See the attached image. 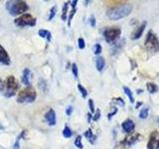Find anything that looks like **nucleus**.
<instances>
[{"label":"nucleus","mask_w":159,"mask_h":149,"mask_svg":"<svg viewBox=\"0 0 159 149\" xmlns=\"http://www.w3.org/2000/svg\"><path fill=\"white\" fill-rule=\"evenodd\" d=\"M132 11V5L131 4H124L122 6H119L116 8H113L107 12V16L111 20H119L128 16Z\"/></svg>","instance_id":"f257e3e1"},{"label":"nucleus","mask_w":159,"mask_h":149,"mask_svg":"<svg viewBox=\"0 0 159 149\" xmlns=\"http://www.w3.org/2000/svg\"><path fill=\"white\" fill-rule=\"evenodd\" d=\"M6 9L8 12L12 16H17V15H21L22 13L26 12L29 9L28 4L25 1H7L6 2Z\"/></svg>","instance_id":"f03ea898"},{"label":"nucleus","mask_w":159,"mask_h":149,"mask_svg":"<svg viewBox=\"0 0 159 149\" xmlns=\"http://www.w3.org/2000/svg\"><path fill=\"white\" fill-rule=\"evenodd\" d=\"M37 97V93L35 88L31 86L27 87L19 92L17 96V102L24 103V102H33Z\"/></svg>","instance_id":"7ed1b4c3"},{"label":"nucleus","mask_w":159,"mask_h":149,"mask_svg":"<svg viewBox=\"0 0 159 149\" xmlns=\"http://www.w3.org/2000/svg\"><path fill=\"white\" fill-rule=\"evenodd\" d=\"M19 88V83L16 78L13 76H9L4 83V96L6 97H11L15 96Z\"/></svg>","instance_id":"20e7f679"},{"label":"nucleus","mask_w":159,"mask_h":149,"mask_svg":"<svg viewBox=\"0 0 159 149\" xmlns=\"http://www.w3.org/2000/svg\"><path fill=\"white\" fill-rule=\"evenodd\" d=\"M145 48L148 52L150 53H156L159 51V41L156 37V35L152 31H149L147 34V37L145 40Z\"/></svg>","instance_id":"39448f33"},{"label":"nucleus","mask_w":159,"mask_h":149,"mask_svg":"<svg viewBox=\"0 0 159 149\" xmlns=\"http://www.w3.org/2000/svg\"><path fill=\"white\" fill-rule=\"evenodd\" d=\"M14 23L18 27H25V26H35L36 25V18H34L30 14H23L20 17L14 20Z\"/></svg>","instance_id":"423d86ee"},{"label":"nucleus","mask_w":159,"mask_h":149,"mask_svg":"<svg viewBox=\"0 0 159 149\" xmlns=\"http://www.w3.org/2000/svg\"><path fill=\"white\" fill-rule=\"evenodd\" d=\"M121 30L118 27H111L104 29L103 31V37L107 43H113L120 36Z\"/></svg>","instance_id":"0eeeda50"},{"label":"nucleus","mask_w":159,"mask_h":149,"mask_svg":"<svg viewBox=\"0 0 159 149\" xmlns=\"http://www.w3.org/2000/svg\"><path fill=\"white\" fill-rule=\"evenodd\" d=\"M45 120L48 122L50 126H54L56 125L57 123V118H56V112H55L54 109H49V111L45 113Z\"/></svg>","instance_id":"6e6552de"},{"label":"nucleus","mask_w":159,"mask_h":149,"mask_svg":"<svg viewBox=\"0 0 159 149\" xmlns=\"http://www.w3.org/2000/svg\"><path fill=\"white\" fill-rule=\"evenodd\" d=\"M0 63L2 65H5V66H8L11 63V60H10V57L7 53V51L5 50L2 45H0Z\"/></svg>","instance_id":"1a4fd4ad"},{"label":"nucleus","mask_w":159,"mask_h":149,"mask_svg":"<svg viewBox=\"0 0 159 149\" xmlns=\"http://www.w3.org/2000/svg\"><path fill=\"white\" fill-rule=\"evenodd\" d=\"M158 142H159V137H158V133L156 131H154L150 139H149L148 142V149H157L158 148Z\"/></svg>","instance_id":"9d476101"},{"label":"nucleus","mask_w":159,"mask_h":149,"mask_svg":"<svg viewBox=\"0 0 159 149\" xmlns=\"http://www.w3.org/2000/svg\"><path fill=\"white\" fill-rule=\"evenodd\" d=\"M21 81L25 86L30 87V84H31V71L29 69H25L23 71Z\"/></svg>","instance_id":"9b49d317"},{"label":"nucleus","mask_w":159,"mask_h":149,"mask_svg":"<svg viewBox=\"0 0 159 149\" xmlns=\"http://www.w3.org/2000/svg\"><path fill=\"white\" fill-rule=\"evenodd\" d=\"M69 4L72 6V10L70 11V14H69V17L67 18L68 19V26L70 27L71 26V22H72V19L74 17V15L76 14V6L78 4V0H74V1H69Z\"/></svg>","instance_id":"f8f14e48"},{"label":"nucleus","mask_w":159,"mask_h":149,"mask_svg":"<svg viewBox=\"0 0 159 149\" xmlns=\"http://www.w3.org/2000/svg\"><path fill=\"white\" fill-rule=\"evenodd\" d=\"M146 27V22H143L140 26H139L135 31L132 33V36H131V39L132 40H136V39H139L141 36H142V33L144 31V29Z\"/></svg>","instance_id":"ddd939ff"},{"label":"nucleus","mask_w":159,"mask_h":149,"mask_svg":"<svg viewBox=\"0 0 159 149\" xmlns=\"http://www.w3.org/2000/svg\"><path fill=\"white\" fill-rule=\"evenodd\" d=\"M122 129L125 132H131L134 127H135V124H134V122L131 120V119H126V120H124L122 122Z\"/></svg>","instance_id":"4468645a"},{"label":"nucleus","mask_w":159,"mask_h":149,"mask_svg":"<svg viewBox=\"0 0 159 149\" xmlns=\"http://www.w3.org/2000/svg\"><path fill=\"white\" fill-rule=\"evenodd\" d=\"M138 137H139L138 134H132V135L126 137L125 140H124L122 143L125 144V145H127V146H130V145H132V144H134V143L137 141V138Z\"/></svg>","instance_id":"2eb2a0df"},{"label":"nucleus","mask_w":159,"mask_h":149,"mask_svg":"<svg viewBox=\"0 0 159 149\" xmlns=\"http://www.w3.org/2000/svg\"><path fill=\"white\" fill-rule=\"evenodd\" d=\"M104 65H106V61H104V59L102 58V57H98L97 59V62H96L97 70H98V72L102 71V69L104 68Z\"/></svg>","instance_id":"dca6fc26"},{"label":"nucleus","mask_w":159,"mask_h":149,"mask_svg":"<svg viewBox=\"0 0 159 149\" xmlns=\"http://www.w3.org/2000/svg\"><path fill=\"white\" fill-rule=\"evenodd\" d=\"M84 137L89 139V142H91V143H94V141H96V138H97V137L93 135V131H92V129H91V128H89L88 130H87L86 132H84Z\"/></svg>","instance_id":"f3484780"},{"label":"nucleus","mask_w":159,"mask_h":149,"mask_svg":"<svg viewBox=\"0 0 159 149\" xmlns=\"http://www.w3.org/2000/svg\"><path fill=\"white\" fill-rule=\"evenodd\" d=\"M146 88H147L148 92L150 93H155L158 92V89H159L158 86L156 84H154V83H147Z\"/></svg>","instance_id":"a211bd4d"},{"label":"nucleus","mask_w":159,"mask_h":149,"mask_svg":"<svg viewBox=\"0 0 159 149\" xmlns=\"http://www.w3.org/2000/svg\"><path fill=\"white\" fill-rule=\"evenodd\" d=\"M39 36L42 38H47L48 41H51V33H50L48 30H45V29L39 30Z\"/></svg>","instance_id":"6ab92c4d"},{"label":"nucleus","mask_w":159,"mask_h":149,"mask_svg":"<svg viewBox=\"0 0 159 149\" xmlns=\"http://www.w3.org/2000/svg\"><path fill=\"white\" fill-rule=\"evenodd\" d=\"M63 135H64L65 138H70V137H72V135H73V131L71 130V128H70L68 125L65 126L64 130H63Z\"/></svg>","instance_id":"aec40b11"},{"label":"nucleus","mask_w":159,"mask_h":149,"mask_svg":"<svg viewBox=\"0 0 159 149\" xmlns=\"http://www.w3.org/2000/svg\"><path fill=\"white\" fill-rule=\"evenodd\" d=\"M68 6H69V2H66L64 4V6H63V10H62V20H63V21H66V20H67Z\"/></svg>","instance_id":"412c9836"},{"label":"nucleus","mask_w":159,"mask_h":149,"mask_svg":"<svg viewBox=\"0 0 159 149\" xmlns=\"http://www.w3.org/2000/svg\"><path fill=\"white\" fill-rule=\"evenodd\" d=\"M123 91H124V93H125V94L128 97V98H129V101H130V102H134V98H133V94H132V92L127 87H124L123 88Z\"/></svg>","instance_id":"4be33fe9"},{"label":"nucleus","mask_w":159,"mask_h":149,"mask_svg":"<svg viewBox=\"0 0 159 149\" xmlns=\"http://www.w3.org/2000/svg\"><path fill=\"white\" fill-rule=\"evenodd\" d=\"M78 89H79V92L81 93V94H82V97H84V98H86L87 97H88V92H87V89L84 88L82 84H78Z\"/></svg>","instance_id":"5701e85b"},{"label":"nucleus","mask_w":159,"mask_h":149,"mask_svg":"<svg viewBox=\"0 0 159 149\" xmlns=\"http://www.w3.org/2000/svg\"><path fill=\"white\" fill-rule=\"evenodd\" d=\"M75 145H76L78 148L80 149H83L84 146H83V143H82V136L81 135H78L76 140H75Z\"/></svg>","instance_id":"b1692460"},{"label":"nucleus","mask_w":159,"mask_h":149,"mask_svg":"<svg viewBox=\"0 0 159 149\" xmlns=\"http://www.w3.org/2000/svg\"><path fill=\"white\" fill-rule=\"evenodd\" d=\"M148 112H149L148 107H144V108L142 109V111H140V113H139V117H140V118H143V119L147 118V116H148Z\"/></svg>","instance_id":"393cba45"},{"label":"nucleus","mask_w":159,"mask_h":149,"mask_svg":"<svg viewBox=\"0 0 159 149\" xmlns=\"http://www.w3.org/2000/svg\"><path fill=\"white\" fill-rule=\"evenodd\" d=\"M56 12H57V7L56 6H54L51 8V10H50V14H49V21H51V20L55 17V15H56Z\"/></svg>","instance_id":"a878e982"},{"label":"nucleus","mask_w":159,"mask_h":149,"mask_svg":"<svg viewBox=\"0 0 159 149\" xmlns=\"http://www.w3.org/2000/svg\"><path fill=\"white\" fill-rule=\"evenodd\" d=\"M25 132H26V130H23V131H22V133L20 134V135L18 136L17 140H16V143H15V144H14V146H13V147H14V149H19V141H20V139L23 138Z\"/></svg>","instance_id":"bb28decb"},{"label":"nucleus","mask_w":159,"mask_h":149,"mask_svg":"<svg viewBox=\"0 0 159 149\" xmlns=\"http://www.w3.org/2000/svg\"><path fill=\"white\" fill-rule=\"evenodd\" d=\"M72 71H73V74H74V77L75 78H78L79 72H78V66H77V64H75V63L72 64Z\"/></svg>","instance_id":"cd10ccee"},{"label":"nucleus","mask_w":159,"mask_h":149,"mask_svg":"<svg viewBox=\"0 0 159 149\" xmlns=\"http://www.w3.org/2000/svg\"><path fill=\"white\" fill-rule=\"evenodd\" d=\"M78 46H79V48L81 49V50L84 49V47H86V43H84V40L83 38H79V40H78Z\"/></svg>","instance_id":"c85d7f7f"},{"label":"nucleus","mask_w":159,"mask_h":149,"mask_svg":"<svg viewBox=\"0 0 159 149\" xmlns=\"http://www.w3.org/2000/svg\"><path fill=\"white\" fill-rule=\"evenodd\" d=\"M101 52H102V46L99 44H96L93 47V53L96 55H98L101 54Z\"/></svg>","instance_id":"c756f323"},{"label":"nucleus","mask_w":159,"mask_h":149,"mask_svg":"<svg viewBox=\"0 0 159 149\" xmlns=\"http://www.w3.org/2000/svg\"><path fill=\"white\" fill-rule=\"evenodd\" d=\"M99 117H101V109H97L96 114H94V116L93 117V119L94 121H97V120H98Z\"/></svg>","instance_id":"7c9ffc66"},{"label":"nucleus","mask_w":159,"mask_h":149,"mask_svg":"<svg viewBox=\"0 0 159 149\" xmlns=\"http://www.w3.org/2000/svg\"><path fill=\"white\" fill-rule=\"evenodd\" d=\"M72 113H73V106H70L66 109V114H67L68 116H70V115H72Z\"/></svg>","instance_id":"2f4dec72"},{"label":"nucleus","mask_w":159,"mask_h":149,"mask_svg":"<svg viewBox=\"0 0 159 149\" xmlns=\"http://www.w3.org/2000/svg\"><path fill=\"white\" fill-rule=\"evenodd\" d=\"M89 109H91V111L94 112V106H93V99H89Z\"/></svg>","instance_id":"473e14b6"},{"label":"nucleus","mask_w":159,"mask_h":149,"mask_svg":"<svg viewBox=\"0 0 159 149\" xmlns=\"http://www.w3.org/2000/svg\"><path fill=\"white\" fill-rule=\"evenodd\" d=\"M89 24H91V26H93V27L96 26V19H94L93 16L89 17Z\"/></svg>","instance_id":"72a5a7b5"},{"label":"nucleus","mask_w":159,"mask_h":149,"mask_svg":"<svg viewBox=\"0 0 159 149\" xmlns=\"http://www.w3.org/2000/svg\"><path fill=\"white\" fill-rule=\"evenodd\" d=\"M117 112V108L116 107H114V109H113V111L112 112H111V113H108V115H107V118L108 119H111V117L114 115V114H116Z\"/></svg>","instance_id":"f704fd0d"},{"label":"nucleus","mask_w":159,"mask_h":149,"mask_svg":"<svg viewBox=\"0 0 159 149\" xmlns=\"http://www.w3.org/2000/svg\"><path fill=\"white\" fill-rule=\"evenodd\" d=\"M116 102H118V103H120V106H124V102L122 101V98H120V97H118V98H116Z\"/></svg>","instance_id":"c9c22d12"},{"label":"nucleus","mask_w":159,"mask_h":149,"mask_svg":"<svg viewBox=\"0 0 159 149\" xmlns=\"http://www.w3.org/2000/svg\"><path fill=\"white\" fill-rule=\"evenodd\" d=\"M4 89V82L2 81V79L0 78V92Z\"/></svg>","instance_id":"e433bc0d"},{"label":"nucleus","mask_w":159,"mask_h":149,"mask_svg":"<svg viewBox=\"0 0 159 149\" xmlns=\"http://www.w3.org/2000/svg\"><path fill=\"white\" fill-rule=\"evenodd\" d=\"M91 117H92V114H91V113H88V118H89V121L91 120Z\"/></svg>","instance_id":"4c0bfd02"},{"label":"nucleus","mask_w":159,"mask_h":149,"mask_svg":"<svg viewBox=\"0 0 159 149\" xmlns=\"http://www.w3.org/2000/svg\"><path fill=\"white\" fill-rule=\"evenodd\" d=\"M158 148H159V142H158Z\"/></svg>","instance_id":"58836bf2"}]
</instances>
